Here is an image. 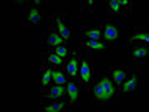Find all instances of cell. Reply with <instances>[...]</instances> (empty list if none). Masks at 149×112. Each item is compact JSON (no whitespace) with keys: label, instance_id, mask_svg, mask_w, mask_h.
Segmentation results:
<instances>
[{"label":"cell","instance_id":"obj_5","mask_svg":"<svg viewBox=\"0 0 149 112\" xmlns=\"http://www.w3.org/2000/svg\"><path fill=\"white\" fill-rule=\"evenodd\" d=\"M48 15H50V16H48L50 23L56 28V32L61 35V38H63L65 41H66V43H76V41H78V38L74 36L73 30H71L70 25L66 23V18H65L63 13H55V12H50Z\"/></svg>","mask_w":149,"mask_h":112},{"label":"cell","instance_id":"obj_17","mask_svg":"<svg viewBox=\"0 0 149 112\" xmlns=\"http://www.w3.org/2000/svg\"><path fill=\"white\" fill-rule=\"evenodd\" d=\"M66 89H68V99H70V106H74L80 102L81 96V86L78 84V81H68L66 82Z\"/></svg>","mask_w":149,"mask_h":112},{"label":"cell","instance_id":"obj_16","mask_svg":"<svg viewBox=\"0 0 149 112\" xmlns=\"http://www.w3.org/2000/svg\"><path fill=\"white\" fill-rule=\"evenodd\" d=\"M53 66H48V64H42L40 68V92H43L48 86L52 84L53 81Z\"/></svg>","mask_w":149,"mask_h":112},{"label":"cell","instance_id":"obj_4","mask_svg":"<svg viewBox=\"0 0 149 112\" xmlns=\"http://www.w3.org/2000/svg\"><path fill=\"white\" fill-rule=\"evenodd\" d=\"M96 78L100 81V84H101L103 91H104V96H106V104H118L119 102V94H118V89L114 82L111 81L109 78V73H108V68H101V69L96 73Z\"/></svg>","mask_w":149,"mask_h":112},{"label":"cell","instance_id":"obj_13","mask_svg":"<svg viewBox=\"0 0 149 112\" xmlns=\"http://www.w3.org/2000/svg\"><path fill=\"white\" fill-rule=\"evenodd\" d=\"M131 66H111V68H108V73H109V78H111V81L114 82V86H116V89L121 86V82L126 78H128V74L131 73Z\"/></svg>","mask_w":149,"mask_h":112},{"label":"cell","instance_id":"obj_1","mask_svg":"<svg viewBox=\"0 0 149 112\" xmlns=\"http://www.w3.org/2000/svg\"><path fill=\"white\" fill-rule=\"evenodd\" d=\"M148 45H149L148 25L124 30V36H123V46L124 48H128V46H148Z\"/></svg>","mask_w":149,"mask_h":112},{"label":"cell","instance_id":"obj_19","mask_svg":"<svg viewBox=\"0 0 149 112\" xmlns=\"http://www.w3.org/2000/svg\"><path fill=\"white\" fill-rule=\"evenodd\" d=\"M123 8L119 7L118 0H108L106 2V13L109 16H114V18H119V15L123 13Z\"/></svg>","mask_w":149,"mask_h":112},{"label":"cell","instance_id":"obj_2","mask_svg":"<svg viewBox=\"0 0 149 112\" xmlns=\"http://www.w3.org/2000/svg\"><path fill=\"white\" fill-rule=\"evenodd\" d=\"M101 35H103V41H106L111 46H118L119 43H123V36H124V28L119 25V21H104L101 27Z\"/></svg>","mask_w":149,"mask_h":112},{"label":"cell","instance_id":"obj_14","mask_svg":"<svg viewBox=\"0 0 149 112\" xmlns=\"http://www.w3.org/2000/svg\"><path fill=\"white\" fill-rule=\"evenodd\" d=\"M136 61V66L146 68L148 66V46H128L124 48Z\"/></svg>","mask_w":149,"mask_h":112},{"label":"cell","instance_id":"obj_20","mask_svg":"<svg viewBox=\"0 0 149 112\" xmlns=\"http://www.w3.org/2000/svg\"><path fill=\"white\" fill-rule=\"evenodd\" d=\"M68 76H66V73L63 71V68L61 66H58V68H55L53 71V81H52V84H61V86H66V82H68Z\"/></svg>","mask_w":149,"mask_h":112},{"label":"cell","instance_id":"obj_15","mask_svg":"<svg viewBox=\"0 0 149 112\" xmlns=\"http://www.w3.org/2000/svg\"><path fill=\"white\" fill-rule=\"evenodd\" d=\"M70 101H43L40 99V111L42 112H65L68 111Z\"/></svg>","mask_w":149,"mask_h":112},{"label":"cell","instance_id":"obj_9","mask_svg":"<svg viewBox=\"0 0 149 112\" xmlns=\"http://www.w3.org/2000/svg\"><path fill=\"white\" fill-rule=\"evenodd\" d=\"M78 48L85 51L86 54H95V53H106L111 49H116V46L108 45L103 40H78Z\"/></svg>","mask_w":149,"mask_h":112},{"label":"cell","instance_id":"obj_18","mask_svg":"<svg viewBox=\"0 0 149 112\" xmlns=\"http://www.w3.org/2000/svg\"><path fill=\"white\" fill-rule=\"evenodd\" d=\"M42 64H48V66L58 68V66L63 64V58H60L53 49H43L42 51Z\"/></svg>","mask_w":149,"mask_h":112},{"label":"cell","instance_id":"obj_8","mask_svg":"<svg viewBox=\"0 0 149 112\" xmlns=\"http://www.w3.org/2000/svg\"><path fill=\"white\" fill-rule=\"evenodd\" d=\"M65 40L61 38L58 32H56V28L52 25V23H48V27L43 28V35H42V45H43V49H55L65 45Z\"/></svg>","mask_w":149,"mask_h":112},{"label":"cell","instance_id":"obj_10","mask_svg":"<svg viewBox=\"0 0 149 112\" xmlns=\"http://www.w3.org/2000/svg\"><path fill=\"white\" fill-rule=\"evenodd\" d=\"M40 99H43V101H60V99L70 101L68 89H66V86L61 84H50L43 92H40Z\"/></svg>","mask_w":149,"mask_h":112},{"label":"cell","instance_id":"obj_3","mask_svg":"<svg viewBox=\"0 0 149 112\" xmlns=\"http://www.w3.org/2000/svg\"><path fill=\"white\" fill-rule=\"evenodd\" d=\"M95 68H93V63H91V58L83 51L81 54V64H80V71H78V84L81 86L83 91H90L91 84H93V79H95Z\"/></svg>","mask_w":149,"mask_h":112},{"label":"cell","instance_id":"obj_7","mask_svg":"<svg viewBox=\"0 0 149 112\" xmlns=\"http://www.w3.org/2000/svg\"><path fill=\"white\" fill-rule=\"evenodd\" d=\"M81 54H83V51L76 46V48L71 49L68 58L65 59L63 64H61V68L66 73L70 81H76V78H78V71H80V64H81Z\"/></svg>","mask_w":149,"mask_h":112},{"label":"cell","instance_id":"obj_21","mask_svg":"<svg viewBox=\"0 0 149 112\" xmlns=\"http://www.w3.org/2000/svg\"><path fill=\"white\" fill-rule=\"evenodd\" d=\"M118 3H119L123 10H129V12L133 10V5H131L133 2H129V0H118Z\"/></svg>","mask_w":149,"mask_h":112},{"label":"cell","instance_id":"obj_6","mask_svg":"<svg viewBox=\"0 0 149 112\" xmlns=\"http://www.w3.org/2000/svg\"><path fill=\"white\" fill-rule=\"evenodd\" d=\"M143 74H144V69L141 73V68L139 66H134L131 73L128 74V78L121 82V86L118 87V94H128V92H134L138 89H143Z\"/></svg>","mask_w":149,"mask_h":112},{"label":"cell","instance_id":"obj_11","mask_svg":"<svg viewBox=\"0 0 149 112\" xmlns=\"http://www.w3.org/2000/svg\"><path fill=\"white\" fill-rule=\"evenodd\" d=\"M22 15L25 16V20H27V23L30 25V27H43V21L47 20V16H45V13H43L42 8H37V7H30V8H27L25 12H22Z\"/></svg>","mask_w":149,"mask_h":112},{"label":"cell","instance_id":"obj_12","mask_svg":"<svg viewBox=\"0 0 149 112\" xmlns=\"http://www.w3.org/2000/svg\"><path fill=\"white\" fill-rule=\"evenodd\" d=\"M73 33L78 40H103L100 27H78Z\"/></svg>","mask_w":149,"mask_h":112}]
</instances>
